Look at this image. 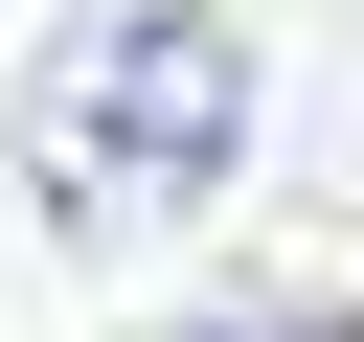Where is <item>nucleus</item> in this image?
Masks as SVG:
<instances>
[{"instance_id":"1","label":"nucleus","mask_w":364,"mask_h":342,"mask_svg":"<svg viewBox=\"0 0 364 342\" xmlns=\"http://www.w3.org/2000/svg\"><path fill=\"white\" fill-rule=\"evenodd\" d=\"M0 137H23V182L68 228H205L250 182V46H228V0H114V23H68L23 68Z\"/></svg>"}]
</instances>
